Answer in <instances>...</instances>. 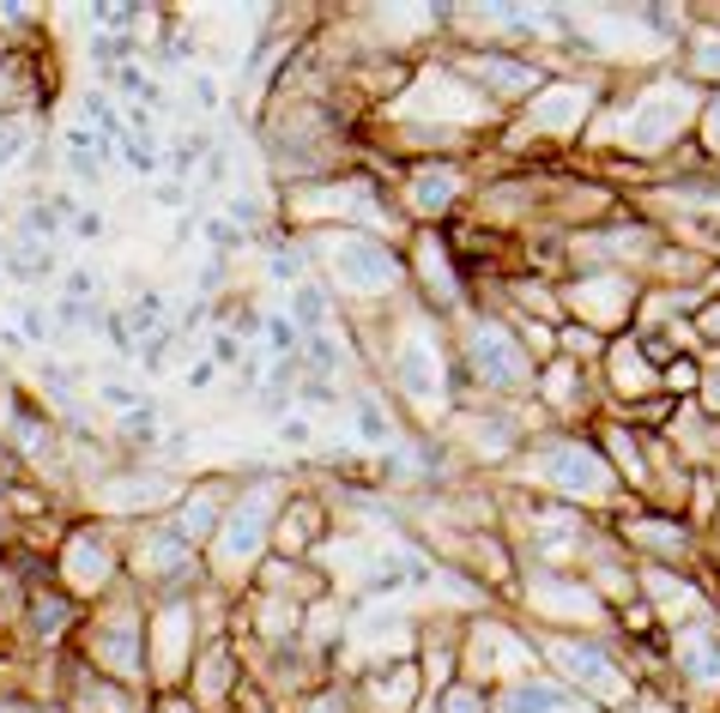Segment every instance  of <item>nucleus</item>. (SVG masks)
Masks as SVG:
<instances>
[{
  "label": "nucleus",
  "mask_w": 720,
  "mask_h": 713,
  "mask_svg": "<svg viewBox=\"0 0 720 713\" xmlns=\"http://www.w3.org/2000/svg\"><path fill=\"white\" fill-rule=\"evenodd\" d=\"M127 315H134V327H139V333H152V327H164V296H158V291H146V296H134V308H127Z\"/></svg>",
  "instance_id": "obj_3"
},
{
  "label": "nucleus",
  "mask_w": 720,
  "mask_h": 713,
  "mask_svg": "<svg viewBox=\"0 0 720 713\" xmlns=\"http://www.w3.org/2000/svg\"><path fill=\"white\" fill-rule=\"evenodd\" d=\"M321 321H327V291L303 284V291H298V333L303 327H321Z\"/></svg>",
  "instance_id": "obj_1"
},
{
  "label": "nucleus",
  "mask_w": 720,
  "mask_h": 713,
  "mask_svg": "<svg viewBox=\"0 0 720 713\" xmlns=\"http://www.w3.org/2000/svg\"><path fill=\"white\" fill-rule=\"evenodd\" d=\"M212 363H225V369H230V363H242V345H237V333H218V339H212Z\"/></svg>",
  "instance_id": "obj_5"
},
{
  "label": "nucleus",
  "mask_w": 720,
  "mask_h": 713,
  "mask_svg": "<svg viewBox=\"0 0 720 713\" xmlns=\"http://www.w3.org/2000/svg\"><path fill=\"white\" fill-rule=\"evenodd\" d=\"M267 266H273V279H279V284L303 279V261H298V254H291V249H279V254H273V261H267Z\"/></svg>",
  "instance_id": "obj_4"
},
{
  "label": "nucleus",
  "mask_w": 720,
  "mask_h": 713,
  "mask_svg": "<svg viewBox=\"0 0 720 713\" xmlns=\"http://www.w3.org/2000/svg\"><path fill=\"white\" fill-rule=\"evenodd\" d=\"M122 158H127V170H134V176H158V164H164L158 151H152V146H139L134 134L122 139Z\"/></svg>",
  "instance_id": "obj_2"
},
{
  "label": "nucleus",
  "mask_w": 720,
  "mask_h": 713,
  "mask_svg": "<svg viewBox=\"0 0 720 713\" xmlns=\"http://www.w3.org/2000/svg\"><path fill=\"white\" fill-rule=\"evenodd\" d=\"M24 333H31V339H43V333H49L43 308H31V303H24Z\"/></svg>",
  "instance_id": "obj_7"
},
{
  "label": "nucleus",
  "mask_w": 720,
  "mask_h": 713,
  "mask_svg": "<svg viewBox=\"0 0 720 713\" xmlns=\"http://www.w3.org/2000/svg\"><path fill=\"white\" fill-rule=\"evenodd\" d=\"M206 237H212L218 249H237V242H242V237H237V224H218V218H212V224H206Z\"/></svg>",
  "instance_id": "obj_6"
},
{
  "label": "nucleus",
  "mask_w": 720,
  "mask_h": 713,
  "mask_svg": "<svg viewBox=\"0 0 720 713\" xmlns=\"http://www.w3.org/2000/svg\"><path fill=\"white\" fill-rule=\"evenodd\" d=\"M73 230H80V237H97L103 218H97V212H80V218H73Z\"/></svg>",
  "instance_id": "obj_8"
},
{
  "label": "nucleus",
  "mask_w": 720,
  "mask_h": 713,
  "mask_svg": "<svg viewBox=\"0 0 720 713\" xmlns=\"http://www.w3.org/2000/svg\"><path fill=\"white\" fill-rule=\"evenodd\" d=\"M195 97L206 103V109H212V103H218V85H212V80H195Z\"/></svg>",
  "instance_id": "obj_9"
}]
</instances>
